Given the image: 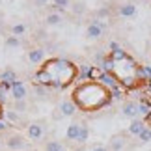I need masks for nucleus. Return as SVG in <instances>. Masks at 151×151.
Listing matches in <instances>:
<instances>
[{
    "mask_svg": "<svg viewBox=\"0 0 151 151\" xmlns=\"http://www.w3.org/2000/svg\"><path fill=\"white\" fill-rule=\"evenodd\" d=\"M28 60H30L32 63H43L47 58H45V50L41 49V47H37V49H30L28 50Z\"/></svg>",
    "mask_w": 151,
    "mask_h": 151,
    "instance_id": "0eeeda50",
    "label": "nucleus"
},
{
    "mask_svg": "<svg viewBox=\"0 0 151 151\" xmlns=\"http://www.w3.org/2000/svg\"><path fill=\"white\" fill-rule=\"evenodd\" d=\"M91 151H108V147L106 146H101V144H97V146H93V149Z\"/></svg>",
    "mask_w": 151,
    "mask_h": 151,
    "instance_id": "a878e982",
    "label": "nucleus"
},
{
    "mask_svg": "<svg viewBox=\"0 0 151 151\" xmlns=\"http://www.w3.org/2000/svg\"><path fill=\"white\" fill-rule=\"evenodd\" d=\"M73 11L78 15V13H84L86 8H84V4H82V2H75V4H73Z\"/></svg>",
    "mask_w": 151,
    "mask_h": 151,
    "instance_id": "b1692460",
    "label": "nucleus"
},
{
    "mask_svg": "<svg viewBox=\"0 0 151 151\" xmlns=\"http://www.w3.org/2000/svg\"><path fill=\"white\" fill-rule=\"evenodd\" d=\"M78 134H80V123H71L67 127V140H78Z\"/></svg>",
    "mask_w": 151,
    "mask_h": 151,
    "instance_id": "ddd939ff",
    "label": "nucleus"
},
{
    "mask_svg": "<svg viewBox=\"0 0 151 151\" xmlns=\"http://www.w3.org/2000/svg\"><path fill=\"white\" fill-rule=\"evenodd\" d=\"M101 67L118 82L119 88H123L125 91L138 90L147 82L146 77H144L142 65L121 47L114 49V50H108V54L104 58Z\"/></svg>",
    "mask_w": 151,
    "mask_h": 151,
    "instance_id": "f257e3e1",
    "label": "nucleus"
},
{
    "mask_svg": "<svg viewBox=\"0 0 151 151\" xmlns=\"http://www.w3.org/2000/svg\"><path fill=\"white\" fill-rule=\"evenodd\" d=\"M62 149V144L60 142H56V140H52L47 144V147H45V151H60Z\"/></svg>",
    "mask_w": 151,
    "mask_h": 151,
    "instance_id": "412c9836",
    "label": "nucleus"
},
{
    "mask_svg": "<svg viewBox=\"0 0 151 151\" xmlns=\"http://www.w3.org/2000/svg\"><path fill=\"white\" fill-rule=\"evenodd\" d=\"M146 129V123H144V119H132L131 125H129V132L134 136H140V132Z\"/></svg>",
    "mask_w": 151,
    "mask_h": 151,
    "instance_id": "9b49d317",
    "label": "nucleus"
},
{
    "mask_svg": "<svg viewBox=\"0 0 151 151\" xmlns=\"http://www.w3.org/2000/svg\"><path fill=\"white\" fill-rule=\"evenodd\" d=\"M121 112H123V116H127V118L136 119V116L140 114V112H138V103H134V101H125L123 106H121Z\"/></svg>",
    "mask_w": 151,
    "mask_h": 151,
    "instance_id": "39448f33",
    "label": "nucleus"
},
{
    "mask_svg": "<svg viewBox=\"0 0 151 151\" xmlns=\"http://www.w3.org/2000/svg\"><path fill=\"white\" fill-rule=\"evenodd\" d=\"M71 101L75 103L77 110L91 114L106 108L112 103V91L99 80H82L73 88Z\"/></svg>",
    "mask_w": 151,
    "mask_h": 151,
    "instance_id": "7ed1b4c3",
    "label": "nucleus"
},
{
    "mask_svg": "<svg viewBox=\"0 0 151 151\" xmlns=\"http://www.w3.org/2000/svg\"><path fill=\"white\" fill-rule=\"evenodd\" d=\"M26 106H28V104H26V99H22V101H15V103H13V110H15L17 114L26 112Z\"/></svg>",
    "mask_w": 151,
    "mask_h": 151,
    "instance_id": "f3484780",
    "label": "nucleus"
},
{
    "mask_svg": "<svg viewBox=\"0 0 151 151\" xmlns=\"http://www.w3.org/2000/svg\"><path fill=\"white\" fill-rule=\"evenodd\" d=\"M75 151H88V149H84V147H78V149H75Z\"/></svg>",
    "mask_w": 151,
    "mask_h": 151,
    "instance_id": "c756f323",
    "label": "nucleus"
},
{
    "mask_svg": "<svg viewBox=\"0 0 151 151\" xmlns=\"http://www.w3.org/2000/svg\"><path fill=\"white\" fill-rule=\"evenodd\" d=\"M6 147H8V149H13V151L22 149V147H24V140H22L21 134H13V136H9L8 140H6Z\"/></svg>",
    "mask_w": 151,
    "mask_h": 151,
    "instance_id": "6e6552de",
    "label": "nucleus"
},
{
    "mask_svg": "<svg viewBox=\"0 0 151 151\" xmlns=\"http://www.w3.org/2000/svg\"><path fill=\"white\" fill-rule=\"evenodd\" d=\"M60 21H62V17L58 15V13H52V15H49V17H47V24H52V26L58 24Z\"/></svg>",
    "mask_w": 151,
    "mask_h": 151,
    "instance_id": "4be33fe9",
    "label": "nucleus"
},
{
    "mask_svg": "<svg viewBox=\"0 0 151 151\" xmlns=\"http://www.w3.org/2000/svg\"><path fill=\"white\" fill-rule=\"evenodd\" d=\"M58 110L62 112L63 118H71V116H75V112H77V106H75V103L71 99H67V101H62L60 103Z\"/></svg>",
    "mask_w": 151,
    "mask_h": 151,
    "instance_id": "423d86ee",
    "label": "nucleus"
},
{
    "mask_svg": "<svg viewBox=\"0 0 151 151\" xmlns=\"http://www.w3.org/2000/svg\"><path fill=\"white\" fill-rule=\"evenodd\" d=\"M11 95H13L15 101L26 99V88H24V84H22L19 78H17L15 82H11Z\"/></svg>",
    "mask_w": 151,
    "mask_h": 151,
    "instance_id": "20e7f679",
    "label": "nucleus"
},
{
    "mask_svg": "<svg viewBox=\"0 0 151 151\" xmlns=\"http://www.w3.org/2000/svg\"><path fill=\"white\" fill-rule=\"evenodd\" d=\"M52 6H54V8H67L69 0H52Z\"/></svg>",
    "mask_w": 151,
    "mask_h": 151,
    "instance_id": "393cba45",
    "label": "nucleus"
},
{
    "mask_svg": "<svg viewBox=\"0 0 151 151\" xmlns=\"http://www.w3.org/2000/svg\"><path fill=\"white\" fill-rule=\"evenodd\" d=\"M60 151H65V149H63V147H62V149H60Z\"/></svg>",
    "mask_w": 151,
    "mask_h": 151,
    "instance_id": "7c9ffc66",
    "label": "nucleus"
},
{
    "mask_svg": "<svg viewBox=\"0 0 151 151\" xmlns=\"http://www.w3.org/2000/svg\"><path fill=\"white\" fill-rule=\"evenodd\" d=\"M0 80H4V82H15L17 80V75H15V71H11V69H4L2 73H0Z\"/></svg>",
    "mask_w": 151,
    "mask_h": 151,
    "instance_id": "2eb2a0df",
    "label": "nucleus"
},
{
    "mask_svg": "<svg viewBox=\"0 0 151 151\" xmlns=\"http://www.w3.org/2000/svg\"><path fill=\"white\" fill-rule=\"evenodd\" d=\"M103 28H104V24L103 22H99V21H93L91 24L88 26V37H91V39H97V37H101V34H103Z\"/></svg>",
    "mask_w": 151,
    "mask_h": 151,
    "instance_id": "1a4fd4ad",
    "label": "nucleus"
},
{
    "mask_svg": "<svg viewBox=\"0 0 151 151\" xmlns=\"http://www.w3.org/2000/svg\"><path fill=\"white\" fill-rule=\"evenodd\" d=\"M138 138H140L142 142H151V129H149V127H146V129L140 132V136H138Z\"/></svg>",
    "mask_w": 151,
    "mask_h": 151,
    "instance_id": "aec40b11",
    "label": "nucleus"
},
{
    "mask_svg": "<svg viewBox=\"0 0 151 151\" xmlns=\"http://www.w3.org/2000/svg\"><path fill=\"white\" fill-rule=\"evenodd\" d=\"M6 45H8V47H21V37L9 36L8 39H6Z\"/></svg>",
    "mask_w": 151,
    "mask_h": 151,
    "instance_id": "6ab92c4d",
    "label": "nucleus"
},
{
    "mask_svg": "<svg viewBox=\"0 0 151 151\" xmlns=\"http://www.w3.org/2000/svg\"><path fill=\"white\" fill-rule=\"evenodd\" d=\"M6 118H8L11 123H21V116L15 112V110H6Z\"/></svg>",
    "mask_w": 151,
    "mask_h": 151,
    "instance_id": "a211bd4d",
    "label": "nucleus"
},
{
    "mask_svg": "<svg viewBox=\"0 0 151 151\" xmlns=\"http://www.w3.org/2000/svg\"><path fill=\"white\" fill-rule=\"evenodd\" d=\"M88 136H90V131H88V127H86L84 123H80V134H78V140L80 144H84L86 140H88Z\"/></svg>",
    "mask_w": 151,
    "mask_h": 151,
    "instance_id": "dca6fc26",
    "label": "nucleus"
},
{
    "mask_svg": "<svg viewBox=\"0 0 151 151\" xmlns=\"http://www.w3.org/2000/svg\"><path fill=\"white\" fill-rule=\"evenodd\" d=\"M77 78H78L77 63L62 56H52V58H47L41 63V67L36 71L34 84L43 86V88H52V90H63V88H69Z\"/></svg>",
    "mask_w": 151,
    "mask_h": 151,
    "instance_id": "f03ea898",
    "label": "nucleus"
},
{
    "mask_svg": "<svg viewBox=\"0 0 151 151\" xmlns=\"http://www.w3.org/2000/svg\"><path fill=\"white\" fill-rule=\"evenodd\" d=\"M125 147V138L123 136H112L110 138V151H121Z\"/></svg>",
    "mask_w": 151,
    "mask_h": 151,
    "instance_id": "f8f14e48",
    "label": "nucleus"
},
{
    "mask_svg": "<svg viewBox=\"0 0 151 151\" xmlns=\"http://www.w3.org/2000/svg\"><path fill=\"white\" fill-rule=\"evenodd\" d=\"M118 11H119V15H123V17H132L136 13V6L134 4H121Z\"/></svg>",
    "mask_w": 151,
    "mask_h": 151,
    "instance_id": "4468645a",
    "label": "nucleus"
},
{
    "mask_svg": "<svg viewBox=\"0 0 151 151\" xmlns=\"http://www.w3.org/2000/svg\"><path fill=\"white\" fill-rule=\"evenodd\" d=\"M11 32H13V36L21 37V34H24V24H15L13 28H11Z\"/></svg>",
    "mask_w": 151,
    "mask_h": 151,
    "instance_id": "5701e85b",
    "label": "nucleus"
},
{
    "mask_svg": "<svg viewBox=\"0 0 151 151\" xmlns=\"http://www.w3.org/2000/svg\"><path fill=\"white\" fill-rule=\"evenodd\" d=\"M2 116H4V103L0 101V119H2Z\"/></svg>",
    "mask_w": 151,
    "mask_h": 151,
    "instance_id": "cd10ccee",
    "label": "nucleus"
},
{
    "mask_svg": "<svg viewBox=\"0 0 151 151\" xmlns=\"http://www.w3.org/2000/svg\"><path fill=\"white\" fill-rule=\"evenodd\" d=\"M144 123H146V127H147V125H151V110L146 114V118H144Z\"/></svg>",
    "mask_w": 151,
    "mask_h": 151,
    "instance_id": "bb28decb",
    "label": "nucleus"
},
{
    "mask_svg": "<svg viewBox=\"0 0 151 151\" xmlns=\"http://www.w3.org/2000/svg\"><path fill=\"white\" fill-rule=\"evenodd\" d=\"M6 127H8V123H4V121L0 119V131H6Z\"/></svg>",
    "mask_w": 151,
    "mask_h": 151,
    "instance_id": "c85d7f7f",
    "label": "nucleus"
},
{
    "mask_svg": "<svg viewBox=\"0 0 151 151\" xmlns=\"http://www.w3.org/2000/svg\"><path fill=\"white\" fill-rule=\"evenodd\" d=\"M28 136H30L32 140H39V138L43 136V127L39 123H30L28 125Z\"/></svg>",
    "mask_w": 151,
    "mask_h": 151,
    "instance_id": "9d476101",
    "label": "nucleus"
}]
</instances>
